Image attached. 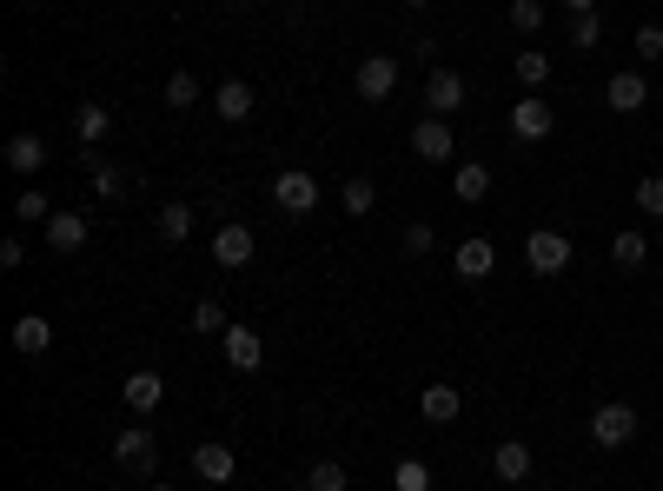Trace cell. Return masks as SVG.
<instances>
[{
    "label": "cell",
    "instance_id": "obj_9",
    "mask_svg": "<svg viewBox=\"0 0 663 491\" xmlns=\"http://www.w3.org/2000/svg\"><path fill=\"white\" fill-rule=\"evenodd\" d=\"M643 100H650V80L643 73H611L604 80V107L611 113H643Z\"/></svg>",
    "mask_w": 663,
    "mask_h": 491
},
{
    "label": "cell",
    "instance_id": "obj_16",
    "mask_svg": "<svg viewBox=\"0 0 663 491\" xmlns=\"http://www.w3.org/2000/svg\"><path fill=\"white\" fill-rule=\"evenodd\" d=\"M451 127L432 113V120H419V127H411V153H419V159H432V167H438V159H451Z\"/></svg>",
    "mask_w": 663,
    "mask_h": 491
},
{
    "label": "cell",
    "instance_id": "obj_36",
    "mask_svg": "<svg viewBox=\"0 0 663 491\" xmlns=\"http://www.w3.org/2000/svg\"><path fill=\"white\" fill-rule=\"evenodd\" d=\"M511 27L518 34H538L544 27V0H511Z\"/></svg>",
    "mask_w": 663,
    "mask_h": 491
},
{
    "label": "cell",
    "instance_id": "obj_26",
    "mask_svg": "<svg viewBox=\"0 0 663 491\" xmlns=\"http://www.w3.org/2000/svg\"><path fill=\"white\" fill-rule=\"evenodd\" d=\"M80 159H87V173H94V200H120V187H126V173H120V167H107V159H100V153H80Z\"/></svg>",
    "mask_w": 663,
    "mask_h": 491
},
{
    "label": "cell",
    "instance_id": "obj_18",
    "mask_svg": "<svg viewBox=\"0 0 663 491\" xmlns=\"http://www.w3.org/2000/svg\"><path fill=\"white\" fill-rule=\"evenodd\" d=\"M120 398H126V405H133V412L146 419V412H153V405L166 398V379H159L153 366H146V372H126V385H120Z\"/></svg>",
    "mask_w": 663,
    "mask_h": 491
},
{
    "label": "cell",
    "instance_id": "obj_42",
    "mask_svg": "<svg viewBox=\"0 0 663 491\" xmlns=\"http://www.w3.org/2000/svg\"><path fill=\"white\" fill-rule=\"evenodd\" d=\"M146 491H173V484H146Z\"/></svg>",
    "mask_w": 663,
    "mask_h": 491
},
{
    "label": "cell",
    "instance_id": "obj_2",
    "mask_svg": "<svg viewBox=\"0 0 663 491\" xmlns=\"http://www.w3.org/2000/svg\"><path fill=\"white\" fill-rule=\"evenodd\" d=\"M352 87H359V100H372V107L391 100V94H398V60H391V53H365L359 73H352Z\"/></svg>",
    "mask_w": 663,
    "mask_h": 491
},
{
    "label": "cell",
    "instance_id": "obj_1",
    "mask_svg": "<svg viewBox=\"0 0 663 491\" xmlns=\"http://www.w3.org/2000/svg\"><path fill=\"white\" fill-rule=\"evenodd\" d=\"M637 405H624V398H611V405H598L591 412V439H598V452H624L630 439H637Z\"/></svg>",
    "mask_w": 663,
    "mask_h": 491
},
{
    "label": "cell",
    "instance_id": "obj_35",
    "mask_svg": "<svg viewBox=\"0 0 663 491\" xmlns=\"http://www.w3.org/2000/svg\"><path fill=\"white\" fill-rule=\"evenodd\" d=\"M14 219H21V226H34V219L47 226V219H53V206H47V193H21V200H14Z\"/></svg>",
    "mask_w": 663,
    "mask_h": 491
},
{
    "label": "cell",
    "instance_id": "obj_22",
    "mask_svg": "<svg viewBox=\"0 0 663 491\" xmlns=\"http://www.w3.org/2000/svg\"><path fill=\"white\" fill-rule=\"evenodd\" d=\"M650 253H656V239H643V232H630V226L611 239V266H617V273H637Z\"/></svg>",
    "mask_w": 663,
    "mask_h": 491
},
{
    "label": "cell",
    "instance_id": "obj_11",
    "mask_svg": "<svg viewBox=\"0 0 663 491\" xmlns=\"http://www.w3.org/2000/svg\"><path fill=\"white\" fill-rule=\"evenodd\" d=\"M425 107H432L438 120H451V113L465 107V80H458L451 67H432V80H425Z\"/></svg>",
    "mask_w": 663,
    "mask_h": 491
},
{
    "label": "cell",
    "instance_id": "obj_37",
    "mask_svg": "<svg viewBox=\"0 0 663 491\" xmlns=\"http://www.w3.org/2000/svg\"><path fill=\"white\" fill-rule=\"evenodd\" d=\"M630 40H637V60H663V27H656V21H643Z\"/></svg>",
    "mask_w": 663,
    "mask_h": 491
},
{
    "label": "cell",
    "instance_id": "obj_34",
    "mask_svg": "<svg viewBox=\"0 0 663 491\" xmlns=\"http://www.w3.org/2000/svg\"><path fill=\"white\" fill-rule=\"evenodd\" d=\"M398 246H405V260H425V253H432V226H425V219H411V226L398 232Z\"/></svg>",
    "mask_w": 663,
    "mask_h": 491
},
{
    "label": "cell",
    "instance_id": "obj_33",
    "mask_svg": "<svg viewBox=\"0 0 663 491\" xmlns=\"http://www.w3.org/2000/svg\"><path fill=\"white\" fill-rule=\"evenodd\" d=\"M630 200H637V206H643V213H650V219H656V226H663V173H643V180H637V193H630Z\"/></svg>",
    "mask_w": 663,
    "mask_h": 491
},
{
    "label": "cell",
    "instance_id": "obj_24",
    "mask_svg": "<svg viewBox=\"0 0 663 491\" xmlns=\"http://www.w3.org/2000/svg\"><path fill=\"white\" fill-rule=\"evenodd\" d=\"M159 239H166V246H180V239H193V206H186V200H173V206H159Z\"/></svg>",
    "mask_w": 663,
    "mask_h": 491
},
{
    "label": "cell",
    "instance_id": "obj_41",
    "mask_svg": "<svg viewBox=\"0 0 663 491\" xmlns=\"http://www.w3.org/2000/svg\"><path fill=\"white\" fill-rule=\"evenodd\" d=\"M656 253H663V226H656Z\"/></svg>",
    "mask_w": 663,
    "mask_h": 491
},
{
    "label": "cell",
    "instance_id": "obj_10",
    "mask_svg": "<svg viewBox=\"0 0 663 491\" xmlns=\"http://www.w3.org/2000/svg\"><path fill=\"white\" fill-rule=\"evenodd\" d=\"M458 412H465V392H458V385H445V379H438V385H425V392H419V419H425V426H451Z\"/></svg>",
    "mask_w": 663,
    "mask_h": 491
},
{
    "label": "cell",
    "instance_id": "obj_3",
    "mask_svg": "<svg viewBox=\"0 0 663 491\" xmlns=\"http://www.w3.org/2000/svg\"><path fill=\"white\" fill-rule=\"evenodd\" d=\"M551 127H557V113H551V100H544V94H525V100L511 107V140H518V146L551 140Z\"/></svg>",
    "mask_w": 663,
    "mask_h": 491
},
{
    "label": "cell",
    "instance_id": "obj_21",
    "mask_svg": "<svg viewBox=\"0 0 663 491\" xmlns=\"http://www.w3.org/2000/svg\"><path fill=\"white\" fill-rule=\"evenodd\" d=\"M451 193H458L465 206L491 200V167H484V159H458V173H451Z\"/></svg>",
    "mask_w": 663,
    "mask_h": 491
},
{
    "label": "cell",
    "instance_id": "obj_23",
    "mask_svg": "<svg viewBox=\"0 0 663 491\" xmlns=\"http://www.w3.org/2000/svg\"><path fill=\"white\" fill-rule=\"evenodd\" d=\"M8 167H14V173H40V167H47V140H40V133H14V140H8Z\"/></svg>",
    "mask_w": 663,
    "mask_h": 491
},
{
    "label": "cell",
    "instance_id": "obj_6",
    "mask_svg": "<svg viewBox=\"0 0 663 491\" xmlns=\"http://www.w3.org/2000/svg\"><path fill=\"white\" fill-rule=\"evenodd\" d=\"M219 352H226L232 372H260V366H266V346H260L253 325H226V333H219Z\"/></svg>",
    "mask_w": 663,
    "mask_h": 491
},
{
    "label": "cell",
    "instance_id": "obj_25",
    "mask_svg": "<svg viewBox=\"0 0 663 491\" xmlns=\"http://www.w3.org/2000/svg\"><path fill=\"white\" fill-rule=\"evenodd\" d=\"M438 478H432V465L425 458H398L391 465V491H432Z\"/></svg>",
    "mask_w": 663,
    "mask_h": 491
},
{
    "label": "cell",
    "instance_id": "obj_31",
    "mask_svg": "<svg viewBox=\"0 0 663 491\" xmlns=\"http://www.w3.org/2000/svg\"><path fill=\"white\" fill-rule=\"evenodd\" d=\"M604 40V14H570V47L577 53H591Z\"/></svg>",
    "mask_w": 663,
    "mask_h": 491
},
{
    "label": "cell",
    "instance_id": "obj_28",
    "mask_svg": "<svg viewBox=\"0 0 663 491\" xmlns=\"http://www.w3.org/2000/svg\"><path fill=\"white\" fill-rule=\"evenodd\" d=\"M352 478H346V465L339 458H318V465H305V491H346Z\"/></svg>",
    "mask_w": 663,
    "mask_h": 491
},
{
    "label": "cell",
    "instance_id": "obj_15",
    "mask_svg": "<svg viewBox=\"0 0 663 491\" xmlns=\"http://www.w3.org/2000/svg\"><path fill=\"white\" fill-rule=\"evenodd\" d=\"M113 458H120V465H133V471H153V465H159V445H153V432H146V426H126V432L113 439Z\"/></svg>",
    "mask_w": 663,
    "mask_h": 491
},
{
    "label": "cell",
    "instance_id": "obj_30",
    "mask_svg": "<svg viewBox=\"0 0 663 491\" xmlns=\"http://www.w3.org/2000/svg\"><path fill=\"white\" fill-rule=\"evenodd\" d=\"M159 94H166V107H180V113H186V107L200 100V80L180 67V73H166V87H159Z\"/></svg>",
    "mask_w": 663,
    "mask_h": 491
},
{
    "label": "cell",
    "instance_id": "obj_29",
    "mask_svg": "<svg viewBox=\"0 0 663 491\" xmlns=\"http://www.w3.org/2000/svg\"><path fill=\"white\" fill-rule=\"evenodd\" d=\"M226 325H232V319H226V306H219V299H200V306H193V333H200V339H219Z\"/></svg>",
    "mask_w": 663,
    "mask_h": 491
},
{
    "label": "cell",
    "instance_id": "obj_32",
    "mask_svg": "<svg viewBox=\"0 0 663 491\" xmlns=\"http://www.w3.org/2000/svg\"><path fill=\"white\" fill-rule=\"evenodd\" d=\"M544 80H551V53L525 47V53H518V87H544Z\"/></svg>",
    "mask_w": 663,
    "mask_h": 491
},
{
    "label": "cell",
    "instance_id": "obj_27",
    "mask_svg": "<svg viewBox=\"0 0 663 491\" xmlns=\"http://www.w3.org/2000/svg\"><path fill=\"white\" fill-rule=\"evenodd\" d=\"M339 206H346V213H352V219H365V213H372V206H378V187H372V180H359V173H352V180H346V187H339Z\"/></svg>",
    "mask_w": 663,
    "mask_h": 491
},
{
    "label": "cell",
    "instance_id": "obj_12",
    "mask_svg": "<svg viewBox=\"0 0 663 491\" xmlns=\"http://www.w3.org/2000/svg\"><path fill=\"white\" fill-rule=\"evenodd\" d=\"M213 107H219V120H253V107H260V94H253V80H219L213 87Z\"/></svg>",
    "mask_w": 663,
    "mask_h": 491
},
{
    "label": "cell",
    "instance_id": "obj_7",
    "mask_svg": "<svg viewBox=\"0 0 663 491\" xmlns=\"http://www.w3.org/2000/svg\"><path fill=\"white\" fill-rule=\"evenodd\" d=\"M213 260H219L226 273L253 266V226H239V219H232V226H219V232H213Z\"/></svg>",
    "mask_w": 663,
    "mask_h": 491
},
{
    "label": "cell",
    "instance_id": "obj_40",
    "mask_svg": "<svg viewBox=\"0 0 663 491\" xmlns=\"http://www.w3.org/2000/svg\"><path fill=\"white\" fill-rule=\"evenodd\" d=\"M405 8H432V0H405Z\"/></svg>",
    "mask_w": 663,
    "mask_h": 491
},
{
    "label": "cell",
    "instance_id": "obj_19",
    "mask_svg": "<svg viewBox=\"0 0 663 491\" xmlns=\"http://www.w3.org/2000/svg\"><path fill=\"white\" fill-rule=\"evenodd\" d=\"M73 133H80V153H100V140L113 133V113H107L100 100H87V107L73 113Z\"/></svg>",
    "mask_w": 663,
    "mask_h": 491
},
{
    "label": "cell",
    "instance_id": "obj_5",
    "mask_svg": "<svg viewBox=\"0 0 663 491\" xmlns=\"http://www.w3.org/2000/svg\"><path fill=\"white\" fill-rule=\"evenodd\" d=\"M273 206H279V213H292V219H305V213L318 206V180H312V173H299V167H292V173H279V180H273Z\"/></svg>",
    "mask_w": 663,
    "mask_h": 491
},
{
    "label": "cell",
    "instance_id": "obj_8",
    "mask_svg": "<svg viewBox=\"0 0 663 491\" xmlns=\"http://www.w3.org/2000/svg\"><path fill=\"white\" fill-rule=\"evenodd\" d=\"M14 352L21 359H47L53 352V319L47 312H21L14 319Z\"/></svg>",
    "mask_w": 663,
    "mask_h": 491
},
{
    "label": "cell",
    "instance_id": "obj_14",
    "mask_svg": "<svg viewBox=\"0 0 663 491\" xmlns=\"http://www.w3.org/2000/svg\"><path fill=\"white\" fill-rule=\"evenodd\" d=\"M451 266H458L465 286H478V279H491V266H497V246H491V239H465L458 253H451Z\"/></svg>",
    "mask_w": 663,
    "mask_h": 491
},
{
    "label": "cell",
    "instance_id": "obj_39",
    "mask_svg": "<svg viewBox=\"0 0 663 491\" xmlns=\"http://www.w3.org/2000/svg\"><path fill=\"white\" fill-rule=\"evenodd\" d=\"M564 8H570V14H598V0H564Z\"/></svg>",
    "mask_w": 663,
    "mask_h": 491
},
{
    "label": "cell",
    "instance_id": "obj_17",
    "mask_svg": "<svg viewBox=\"0 0 663 491\" xmlns=\"http://www.w3.org/2000/svg\"><path fill=\"white\" fill-rule=\"evenodd\" d=\"M193 471H200L206 484H226V478L239 471V458H232L219 439H200V445H193Z\"/></svg>",
    "mask_w": 663,
    "mask_h": 491
},
{
    "label": "cell",
    "instance_id": "obj_38",
    "mask_svg": "<svg viewBox=\"0 0 663 491\" xmlns=\"http://www.w3.org/2000/svg\"><path fill=\"white\" fill-rule=\"evenodd\" d=\"M21 260H27V246H21V239H0V266H8V273H14Z\"/></svg>",
    "mask_w": 663,
    "mask_h": 491
},
{
    "label": "cell",
    "instance_id": "obj_4",
    "mask_svg": "<svg viewBox=\"0 0 663 491\" xmlns=\"http://www.w3.org/2000/svg\"><path fill=\"white\" fill-rule=\"evenodd\" d=\"M525 260H531V273H544V279H551V273H564V266H570V239H564L557 226H538V232L525 239Z\"/></svg>",
    "mask_w": 663,
    "mask_h": 491
},
{
    "label": "cell",
    "instance_id": "obj_13",
    "mask_svg": "<svg viewBox=\"0 0 663 491\" xmlns=\"http://www.w3.org/2000/svg\"><path fill=\"white\" fill-rule=\"evenodd\" d=\"M40 246H47V253H80V246H87V213H53L47 232H40Z\"/></svg>",
    "mask_w": 663,
    "mask_h": 491
},
{
    "label": "cell",
    "instance_id": "obj_20",
    "mask_svg": "<svg viewBox=\"0 0 663 491\" xmlns=\"http://www.w3.org/2000/svg\"><path fill=\"white\" fill-rule=\"evenodd\" d=\"M491 471L505 478V484H525V478H531V445H525V439H505V445L491 452Z\"/></svg>",
    "mask_w": 663,
    "mask_h": 491
}]
</instances>
